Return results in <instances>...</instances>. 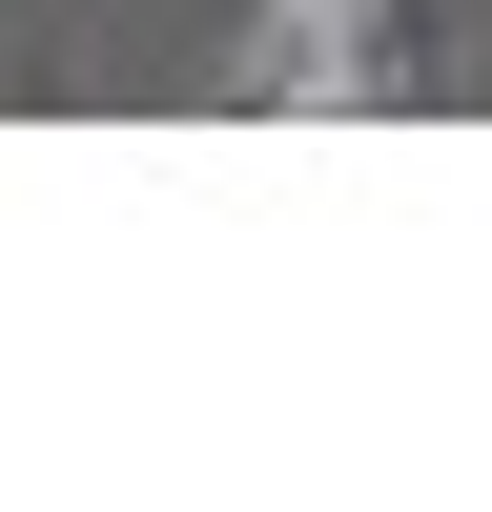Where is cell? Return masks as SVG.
I'll list each match as a JSON object with an SVG mask.
<instances>
[{"instance_id":"obj_1","label":"cell","mask_w":492,"mask_h":512,"mask_svg":"<svg viewBox=\"0 0 492 512\" xmlns=\"http://www.w3.org/2000/svg\"><path fill=\"white\" fill-rule=\"evenodd\" d=\"M226 82L246 103H390L410 62H390V0H246V62Z\"/></svg>"}]
</instances>
